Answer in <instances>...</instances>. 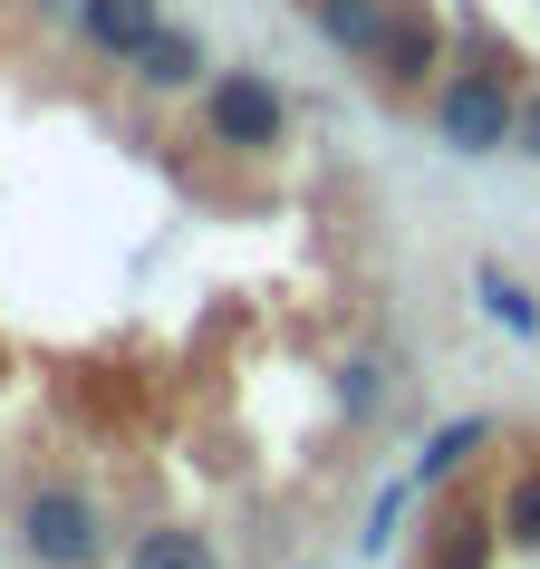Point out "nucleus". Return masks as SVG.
<instances>
[{"label":"nucleus","instance_id":"obj_11","mask_svg":"<svg viewBox=\"0 0 540 569\" xmlns=\"http://www.w3.org/2000/svg\"><path fill=\"white\" fill-rule=\"evenodd\" d=\"M126 569H222V550H212V531H193V521H154V531L126 540Z\"/></svg>","mask_w":540,"mask_h":569},{"label":"nucleus","instance_id":"obj_4","mask_svg":"<svg viewBox=\"0 0 540 569\" xmlns=\"http://www.w3.org/2000/svg\"><path fill=\"white\" fill-rule=\"evenodd\" d=\"M367 78H377L387 97H434L453 78V20L434 10V0H396L387 39H377V59H367Z\"/></svg>","mask_w":540,"mask_h":569},{"label":"nucleus","instance_id":"obj_1","mask_svg":"<svg viewBox=\"0 0 540 569\" xmlns=\"http://www.w3.org/2000/svg\"><path fill=\"white\" fill-rule=\"evenodd\" d=\"M424 126L444 154H511V126H521V68L511 59H463L444 88L424 97Z\"/></svg>","mask_w":540,"mask_h":569},{"label":"nucleus","instance_id":"obj_8","mask_svg":"<svg viewBox=\"0 0 540 569\" xmlns=\"http://www.w3.org/2000/svg\"><path fill=\"white\" fill-rule=\"evenodd\" d=\"M473 453H492V416L434 425V435H424V453H416V492H444L453 473H473Z\"/></svg>","mask_w":540,"mask_h":569},{"label":"nucleus","instance_id":"obj_5","mask_svg":"<svg viewBox=\"0 0 540 569\" xmlns=\"http://www.w3.org/2000/svg\"><path fill=\"white\" fill-rule=\"evenodd\" d=\"M78 49H88L97 68H136L146 59V39L164 30V0H78Z\"/></svg>","mask_w":540,"mask_h":569},{"label":"nucleus","instance_id":"obj_9","mask_svg":"<svg viewBox=\"0 0 540 569\" xmlns=\"http://www.w3.org/2000/svg\"><path fill=\"white\" fill-rule=\"evenodd\" d=\"M502 531H492V511H434V531H424V560L416 569H492Z\"/></svg>","mask_w":540,"mask_h":569},{"label":"nucleus","instance_id":"obj_6","mask_svg":"<svg viewBox=\"0 0 540 569\" xmlns=\"http://www.w3.org/2000/svg\"><path fill=\"white\" fill-rule=\"evenodd\" d=\"M126 78H136V88H154V97H203V88H212V49L183 30V20H164V30L146 39V59L126 68Z\"/></svg>","mask_w":540,"mask_h":569},{"label":"nucleus","instance_id":"obj_14","mask_svg":"<svg viewBox=\"0 0 540 569\" xmlns=\"http://www.w3.org/2000/svg\"><path fill=\"white\" fill-rule=\"evenodd\" d=\"M406 502H416V473L377 492V511H367V550H387V540H396V521H406Z\"/></svg>","mask_w":540,"mask_h":569},{"label":"nucleus","instance_id":"obj_10","mask_svg":"<svg viewBox=\"0 0 540 569\" xmlns=\"http://www.w3.org/2000/svg\"><path fill=\"white\" fill-rule=\"evenodd\" d=\"M473 300H482V319H492L502 338H521V348H540V300L521 290V280H511L502 261H473Z\"/></svg>","mask_w":540,"mask_h":569},{"label":"nucleus","instance_id":"obj_3","mask_svg":"<svg viewBox=\"0 0 540 569\" xmlns=\"http://www.w3.org/2000/svg\"><path fill=\"white\" fill-rule=\"evenodd\" d=\"M20 550L39 569H107V511H97V492H78L68 473H39L20 492Z\"/></svg>","mask_w":540,"mask_h":569},{"label":"nucleus","instance_id":"obj_13","mask_svg":"<svg viewBox=\"0 0 540 569\" xmlns=\"http://www.w3.org/2000/svg\"><path fill=\"white\" fill-rule=\"evenodd\" d=\"M338 416H348V425L387 416V358H348V367H338Z\"/></svg>","mask_w":540,"mask_h":569},{"label":"nucleus","instance_id":"obj_7","mask_svg":"<svg viewBox=\"0 0 540 569\" xmlns=\"http://www.w3.org/2000/svg\"><path fill=\"white\" fill-rule=\"evenodd\" d=\"M300 10H309V30H319V39H329V49H338V59H377V39H387V10H396V0H300Z\"/></svg>","mask_w":540,"mask_h":569},{"label":"nucleus","instance_id":"obj_15","mask_svg":"<svg viewBox=\"0 0 540 569\" xmlns=\"http://www.w3.org/2000/svg\"><path fill=\"white\" fill-rule=\"evenodd\" d=\"M511 154H540V88H521V126H511Z\"/></svg>","mask_w":540,"mask_h":569},{"label":"nucleus","instance_id":"obj_16","mask_svg":"<svg viewBox=\"0 0 540 569\" xmlns=\"http://www.w3.org/2000/svg\"><path fill=\"white\" fill-rule=\"evenodd\" d=\"M39 20H78V0H30Z\"/></svg>","mask_w":540,"mask_h":569},{"label":"nucleus","instance_id":"obj_12","mask_svg":"<svg viewBox=\"0 0 540 569\" xmlns=\"http://www.w3.org/2000/svg\"><path fill=\"white\" fill-rule=\"evenodd\" d=\"M492 531H502V550H540V463H521L492 492Z\"/></svg>","mask_w":540,"mask_h":569},{"label":"nucleus","instance_id":"obj_2","mask_svg":"<svg viewBox=\"0 0 540 569\" xmlns=\"http://www.w3.org/2000/svg\"><path fill=\"white\" fill-rule=\"evenodd\" d=\"M203 146L241 154V164H270V154L290 146V88L270 78V68H212L203 88Z\"/></svg>","mask_w":540,"mask_h":569}]
</instances>
